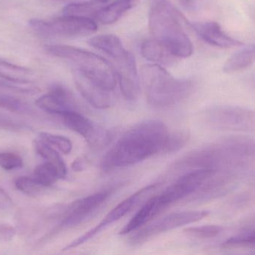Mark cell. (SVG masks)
Listing matches in <instances>:
<instances>
[{
	"instance_id": "6da1fadb",
	"label": "cell",
	"mask_w": 255,
	"mask_h": 255,
	"mask_svg": "<svg viewBox=\"0 0 255 255\" xmlns=\"http://www.w3.org/2000/svg\"><path fill=\"white\" fill-rule=\"evenodd\" d=\"M169 133L166 124L159 120L135 124L108 151L102 163L103 170L133 166L162 153Z\"/></svg>"
},
{
	"instance_id": "7a4b0ae2",
	"label": "cell",
	"mask_w": 255,
	"mask_h": 255,
	"mask_svg": "<svg viewBox=\"0 0 255 255\" xmlns=\"http://www.w3.org/2000/svg\"><path fill=\"white\" fill-rule=\"evenodd\" d=\"M181 15L170 0H151L148 25L153 38L175 57L187 58L193 46L181 24Z\"/></svg>"
},
{
	"instance_id": "3957f363",
	"label": "cell",
	"mask_w": 255,
	"mask_h": 255,
	"mask_svg": "<svg viewBox=\"0 0 255 255\" xmlns=\"http://www.w3.org/2000/svg\"><path fill=\"white\" fill-rule=\"evenodd\" d=\"M141 77L145 85L148 103L157 108H169L187 99L194 90L190 79H177L157 64L141 67Z\"/></svg>"
},
{
	"instance_id": "277c9868",
	"label": "cell",
	"mask_w": 255,
	"mask_h": 255,
	"mask_svg": "<svg viewBox=\"0 0 255 255\" xmlns=\"http://www.w3.org/2000/svg\"><path fill=\"white\" fill-rule=\"evenodd\" d=\"M46 49L54 56L74 63L76 68L103 88L114 91L116 87L117 74L111 64L103 57L69 45H46Z\"/></svg>"
},
{
	"instance_id": "5b68a950",
	"label": "cell",
	"mask_w": 255,
	"mask_h": 255,
	"mask_svg": "<svg viewBox=\"0 0 255 255\" xmlns=\"http://www.w3.org/2000/svg\"><path fill=\"white\" fill-rule=\"evenodd\" d=\"M207 123L223 131L254 133L255 110L239 106L223 105L211 108L205 113Z\"/></svg>"
},
{
	"instance_id": "8992f818",
	"label": "cell",
	"mask_w": 255,
	"mask_h": 255,
	"mask_svg": "<svg viewBox=\"0 0 255 255\" xmlns=\"http://www.w3.org/2000/svg\"><path fill=\"white\" fill-rule=\"evenodd\" d=\"M29 24L36 32L45 37H83L98 28L97 22L91 17L67 15L48 21L32 19Z\"/></svg>"
},
{
	"instance_id": "52a82bcc",
	"label": "cell",
	"mask_w": 255,
	"mask_h": 255,
	"mask_svg": "<svg viewBox=\"0 0 255 255\" xmlns=\"http://www.w3.org/2000/svg\"><path fill=\"white\" fill-rule=\"evenodd\" d=\"M209 215L207 211H187L169 214L151 224H147L134 232L130 236V243L136 246L144 244L151 238L178 229L182 226L201 221Z\"/></svg>"
},
{
	"instance_id": "ba28073f",
	"label": "cell",
	"mask_w": 255,
	"mask_h": 255,
	"mask_svg": "<svg viewBox=\"0 0 255 255\" xmlns=\"http://www.w3.org/2000/svg\"><path fill=\"white\" fill-rule=\"evenodd\" d=\"M157 186H158L157 184H150V185L139 189L137 191L135 192L133 194L130 195L129 197L127 198L125 200L121 202L119 205H117L113 210H112L94 229L88 231L87 233L79 237L77 239L75 240L73 242L70 243L69 245H67L64 249V251L77 248V247L83 245L85 243L88 242V241L93 239L94 237L101 233L103 231L106 230L108 227L112 226L116 222L119 221L121 219L125 217L139 203L144 196L148 194L149 192L155 190Z\"/></svg>"
},
{
	"instance_id": "9c48e42d",
	"label": "cell",
	"mask_w": 255,
	"mask_h": 255,
	"mask_svg": "<svg viewBox=\"0 0 255 255\" xmlns=\"http://www.w3.org/2000/svg\"><path fill=\"white\" fill-rule=\"evenodd\" d=\"M244 175V172H216L192 195L193 197L190 201L193 202H210L226 196L238 187Z\"/></svg>"
},
{
	"instance_id": "30bf717a",
	"label": "cell",
	"mask_w": 255,
	"mask_h": 255,
	"mask_svg": "<svg viewBox=\"0 0 255 255\" xmlns=\"http://www.w3.org/2000/svg\"><path fill=\"white\" fill-rule=\"evenodd\" d=\"M111 196V191L103 190L73 202L67 208L61 222L62 227L82 224L95 213Z\"/></svg>"
},
{
	"instance_id": "8fae6325",
	"label": "cell",
	"mask_w": 255,
	"mask_h": 255,
	"mask_svg": "<svg viewBox=\"0 0 255 255\" xmlns=\"http://www.w3.org/2000/svg\"><path fill=\"white\" fill-rule=\"evenodd\" d=\"M64 125L85 138L91 148H100L109 142L108 132L97 127L79 112H70L61 115Z\"/></svg>"
},
{
	"instance_id": "7c38bea8",
	"label": "cell",
	"mask_w": 255,
	"mask_h": 255,
	"mask_svg": "<svg viewBox=\"0 0 255 255\" xmlns=\"http://www.w3.org/2000/svg\"><path fill=\"white\" fill-rule=\"evenodd\" d=\"M73 78L82 97L96 109H108L114 104L113 91L103 88L77 68L73 70Z\"/></svg>"
},
{
	"instance_id": "4fadbf2b",
	"label": "cell",
	"mask_w": 255,
	"mask_h": 255,
	"mask_svg": "<svg viewBox=\"0 0 255 255\" xmlns=\"http://www.w3.org/2000/svg\"><path fill=\"white\" fill-rule=\"evenodd\" d=\"M35 105L45 112L60 116L70 112H79L72 93L64 85L55 84L49 92L37 99Z\"/></svg>"
},
{
	"instance_id": "5bb4252c",
	"label": "cell",
	"mask_w": 255,
	"mask_h": 255,
	"mask_svg": "<svg viewBox=\"0 0 255 255\" xmlns=\"http://www.w3.org/2000/svg\"><path fill=\"white\" fill-rule=\"evenodd\" d=\"M172 204V201L164 192L151 198L139 208L127 226L121 231L120 235H127L136 232L142 226L149 223Z\"/></svg>"
},
{
	"instance_id": "9a60e30c",
	"label": "cell",
	"mask_w": 255,
	"mask_h": 255,
	"mask_svg": "<svg viewBox=\"0 0 255 255\" xmlns=\"http://www.w3.org/2000/svg\"><path fill=\"white\" fill-rule=\"evenodd\" d=\"M215 172V171L206 169L188 171L169 186L165 191L175 203L187 196H192Z\"/></svg>"
},
{
	"instance_id": "2e32d148",
	"label": "cell",
	"mask_w": 255,
	"mask_h": 255,
	"mask_svg": "<svg viewBox=\"0 0 255 255\" xmlns=\"http://www.w3.org/2000/svg\"><path fill=\"white\" fill-rule=\"evenodd\" d=\"M117 76L121 92L128 101L137 99L139 94V79L134 56L128 52L125 56L117 60Z\"/></svg>"
},
{
	"instance_id": "e0dca14e",
	"label": "cell",
	"mask_w": 255,
	"mask_h": 255,
	"mask_svg": "<svg viewBox=\"0 0 255 255\" xmlns=\"http://www.w3.org/2000/svg\"><path fill=\"white\" fill-rule=\"evenodd\" d=\"M195 32L206 43L219 48H232L241 46L243 42L228 34L218 22L214 21L190 22Z\"/></svg>"
},
{
	"instance_id": "ac0fdd59",
	"label": "cell",
	"mask_w": 255,
	"mask_h": 255,
	"mask_svg": "<svg viewBox=\"0 0 255 255\" xmlns=\"http://www.w3.org/2000/svg\"><path fill=\"white\" fill-rule=\"evenodd\" d=\"M141 54L145 59L160 65H171L175 56L155 39H148L141 45Z\"/></svg>"
},
{
	"instance_id": "d6986e66",
	"label": "cell",
	"mask_w": 255,
	"mask_h": 255,
	"mask_svg": "<svg viewBox=\"0 0 255 255\" xmlns=\"http://www.w3.org/2000/svg\"><path fill=\"white\" fill-rule=\"evenodd\" d=\"M88 43L93 47L103 51L115 60L121 59L128 51L126 49L122 41L114 34H100L91 37Z\"/></svg>"
},
{
	"instance_id": "ffe728a7",
	"label": "cell",
	"mask_w": 255,
	"mask_h": 255,
	"mask_svg": "<svg viewBox=\"0 0 255 255\" xmlns=\"http://www.w3.org/2000/svg\"><path fill=\"white\" fill-rule=\"evenodd\" d=\"M33 146L39 156L56 169L60 179L66 178L67 174V166L62 157L55 148L43 142L41 139L34 140Z\"/></svg>"
},
{
	"instance_id": "44dd1931",
	"label": "cell",
	"mask_w": 255,
	"mask_h": 255,
	"mask_svg": "<svg viewBox=\"0 0 255 255\" xmlns=\"http://www.w3.org/2000/svg\"><path fill=\"white\" fill-rule=\"evenodd\" d=\"M255 62V43L240 49L234 53L223 66V71L234 73L241 71Z\"/></svg>"
},
{
	"instance_id": "7402d4cb",
	"label": "cell",
	"mask_w": 255,
	"mask_h": 255,
	"mask_svg": "<svg viewBox=\"0 0 255 255\" xmlns=\"http://www.w3.org/2000/svg\"><path fill=\"white\" fill-rule=\"evenodd\" d=\"M226 250H245L255 253V225L241 229L236 235L226 240L223 245Z\"/></svg>"
},
{
	"instance_id": "603a6c76",
	"label": "cell",
	"mask_w": 255,
	"mask_h": 255,
	"mask_svg": "<svg viewBox=\"0 0 255 255\" xmlns=\"http://www.w3.org/2000/svg\"><path fill=\"white\" fill-rule=\"evenodd\" d=\"M133 4V3L128 0H116L106 7H101L96 14V18L104 25L115 23L131 8Z\"/></svg>"
},
{
	"instance_id": "cb8c5ba5",
	"label": "cell",
	"mask_w": 255,
	"mask_h": 255,
	"mask_svg": "<svg viewBox=\"0 0 255 255\" xmlns=\"http://www.w3.org/2000/svg\"><path fill=\"white\" fill-rule=\"evenodd\" d=\"M32 177L43 188L52 187L60 179L56 169L46 161L34 168Z\"/></svg>"
},
{
	"instance_id": "d4e9b609",
	"label": "cell",
	"mask_w": 255,
	"mask_h": 255,
	"mask_svg": "<svg viewBox=\"0 0 255 255\" xmlns=\"http://www.w3.org/2000/svg\"><path fill=\"white\" fill-rule=\"evenodd\" d=\"M0 109L21 115H32L31 105L21 99L8 94H0Z\"/></svg>"
},
{
	"instance_id": "484cf974",
	"label": "cell",
	"mask_w": 255,
	"mask_h": 255,
	"mask_svg": "<svg viewBox=\"0 0 255 255\" xmlns=\"http://www.w3.org/2000/svg\"><path fill=\"white\" fill-rule=\"evenodd\" d=\"M100 3L94 1H84V2L71 3L67 4L63 9V13L67 16H95L100 7Z\"/></svg>"
},
{
	"instance_id": "4316f807",
	"label": "cell",
	"mask_w": 255,
	"mask_h": 255,
	"mask_svg": "<svg viewBox=\"0 0 255 255\" xmlns=\"http://www.w3.org/2000/svg\"><path fill=\"white\" fill-rule=\"evenodd\" d=\"M224 228L215 225L189 227L184 229V232L187 236L196 239H211L221 235Z\"/></svg>"
},
{
	"instance_id": "83f0119b",
	"label": "cell",
	"mask_w": 255,
	"mask_h": 255,
	"mask_svg": "<svg viewBox=\"0 0 255 255\" xmlns=\"http://www.w3.org/2000/svg\"><path fill=\"white\" fill-rule=\"evenodd\" d=\"M39 137L40 139L49 144L51 146L55 147L63 154H69L73 149L71 141L65 136L47 132H40L39 133Z\"/></svg>"
},
{
	"instance_id": "f1b7e54d",
	"label": "cell",
	"mask_w": 255,
	"mask_h": 255,
	"mask_svg": "<svg viewBox=\"0 0 255 255\" xmlns=\"http://www.w3.org/2000/svg\"><path fill=\"white\" fill-rule=\"evenodd\" d=\"M189 140V135L184 131L169 132L165 141L162 154H172L184 148Z\"/></svg>"
},
{
	"instance_id": "f546056e",
	"label": "cell",
	"mask_w": 255,
	"mask_h": 255,
	"mask_svg": "<svg viewBox=\"0 0 255 255\" xmlns=\"http://www.w3.org/2000/svg\"><path fill=\"white\" fill-rule=\"evenodd\" d=\"M14 186L16 190L29 196H37L44 189L32 176L18 177L14 180Z\"/></svg>"
},
{
	"instance_id": "4dcf8cb0",
	"label": "cell",
	"mask_w": 255,
	"mask_h": 255,
	"mask_svg": "<svg viewBox=\"0 0 255 255\" xmlns=\"http://www.w3.org/2000/svg\"><path fill=\"white\" fill-rule=\"evenodd\" d=\"M23 166L22 157L13 152L0 151V167L5 171L21 169Z\"/></svg>"
},
{
	"instance_id": "1f68e13d",
	"label": "cell",
	"mask_w": 255,
	"mask_h": 255,
	"mask_svg": "<svg viewBox=\"0 0 255 255\" xmlns=\"http://www.w3.org/2000/svg\"><path fill=\"white\" fill-rule=\"evenodd\" d=\"M0 127L10 130H28V127L19 120L14 119L13 117L0 113Z\"/></svg>"
},
{
	"instance_id": "d6a6232c",
	"label": "cell",
	"mask_w": 255,
	"mask_h": 255,
	"mask_svg": "<svg viewBox=\"0 0 255 255\" xmlns=\"http://www.w3.org/2000/svg\"><path fill=\"white\" fill-rule=\"evenodd\" d=\"M16 235V230L9 225H0V244L10 242Z\"/></svg>"
},
{
	"instance_id": "836d02e7",
	"label": "cell",
	"mask_w": 255,
	"mask_h": 255,
	"mask_svg": "<svg viewBox=\"0 0 255 255\" xmlns=\"http://www.w3.org/2000/svg\"><path fill=\"white\" fill-rule=\"evenodd\" d=\"M13 201L8 193L0 187V210H9L13 208Z\"/></svg>"
},
{
	"instance_id": "e575fe53",
	"label": "cell",
	"mask_w": 255,
	"mask_h": 255,
	"mask_svg": "<svg viewBox=\"0 0 255 255\" xmlns=\"http://www.w3.org/2000/svg\"><path fill=\"white\" fill-rule=\"evenodd\" d=\"M84 166H85V164H84V163L82 162V160H76V161L73 163L72 167H73V170L78 171V172H79V171L83 170Z\"/></svg>"
},
{
	"instance_id": "d590c367",
	"label": "cell",
	"mask_w": 255,
	"mask_h": 255,
	"mask_svg": "<svg viewBox=\"0 0 255 255\" xmlns=\"http://www.w3.org/2000/svg\"><path fill=\"white\" fill-rule=\"evenodd\" d=\"M250 87L253 88V91H255V74L250 77Z\"/></svg>"
},
{
	"instance_id": "8d00e7d4",
	"label": "cell",
	"mask_w": 255,
	"mask_h": 255,
	"mask_svg": "<svg viewBox=\"0 0 255 255\" xmlns=\"http://www.w3.org/2000/svg\"><path fill=\"white\" fill-rule=\"evenodd\" d=\"M4 81L3 80H0V88H5L6 87H7V85H6V83H4Z\"/></svg>"
},
{
	"instance_id": "74e56055",
	"label": "cell",
	"mask_w": 255,
	"mask_h": 255,
	"mask_svg": "<svg viewBox=\"0 0 255 255\" xmlns=\"http://www.w3.org/2000/svg\"><path fill=\"white\" fill-rule=\"evenodd\" d=\"M97 2L100 3V4H103V3L108 2L109 0H96Z\"/></svg>"
},
{
	"instance_id": "f35d334b",
	"label": "cell",
	"mask_w": 255,
	"mask_h": 255,
	"mask_svg": "<svg viewBox=\"0 0 255 255\" xmlns=\"http://www.w3.org/2000/svg\"><path fill=\"white\" fill-rule=\"evenodd\" d=\"M253 224H255V222H254V223H253Z\"/></svg>"
},
{
	"instance_id": "ab89813d",
	"label": "cell",
	"mask_w": 255,
	"mask_h": 255,
	"mask_svg": "<svg viewBox=\"0 0 255 255\" xmlns=\"http://www.w3.org/2000/svg\"><path fill=\"white\" fill-rule=\"evenodd\" d=\"M1 58H0V61H1Z\"/></svg>"
},
{
	"instance_id": "60d3db41",
	"label": "cell",
	"mask_w": 255,
	"mask_h": 255,
	"mask_svg": "<svg viewBox=\"0 0 255 255\" xmlns=\"http://www.w3.org/2000/svg\"><path fill=\"white\" fill-rule=\"evenodd\" d=\"M57 1H59V0H57Z\"/></svg>"
}]
</instances>
